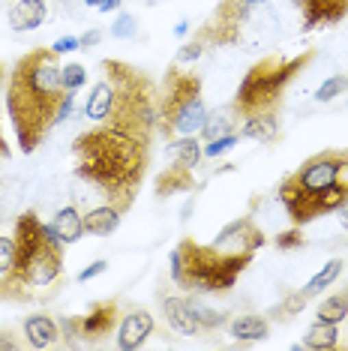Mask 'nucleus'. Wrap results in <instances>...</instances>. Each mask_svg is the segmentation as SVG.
Segmentation results:
<instances>
[{"label": "nucleus", "instance_id": "nucleus-1", "mask_svg": "<svg viewBox=\"0 0 348 351\" xmlns=\"http://www.w3.org/2000/svg\"><path fill=\"white\" fill-rule=\"evenodd\" d=\"M150 154H153V138H141L108 123H97L73 141L78 180L102 193V198L121 213L136 204L145 186Z\"/></svg>", "mask_w": 348, "mask_h": 351}, {"label": "nucleus", "instance_id": "nucleus-2", "mask_svg": "<svg viewBox=\"0 0 348 351\" xmlns=\"http://www.w3.org/2000/svg\"><path fill=\"white\" fill-rule=\"evenodd\" d=\"M66 90L60 84V54L49 45L30 49L15 60L6 78V114H10L15 141L25 156L45 141L58 126V108Z\"/></svg>", "mask_w": 348, "mask_h": 351}, {"label": "nucleus", "instance_id": "nucleus-3", "mask_svg": "<svg viewBox=\"0 0 348 351\" xmlns=\"http://www.w3.org/2000/svg\"><path fill=\"white\" fill-rule=\"evenodd\" d=\"M156 108H160V87L145 69L117 58L102 60L99 78L84 102V114L93 123H108L141 138H153Z\"/></svg>", "mask_w": 348, "mask_h": 351}, {"label": "nucleus", "instance_id": "nucleus-4", "mask_svg": "<svg viewBox=\"0 0 348 351\" xmlns=\"http://www.w3.org/2000/svg\"><path fill=\"white\" fill-rule=\"evenodd\" d=\"M12 241L15 261L6 282L0 285V300L27 303L34 300L39 289L58 285V279L63 276V250H66V243L34 210H25L15 219Z\"/></svg>", "mask_w": 348, "mask_h": 351}, {"label": "nucleus", "instance_id": "nucleus-5", "mask_svg": "<svg viewBox=\"0 0 348 351\" xmlns=\"http://www.w3.org/2000/svg\"><path fill=\"white\" fill-rule=\"evenodd\" d=\"M247 250H223L213 243H199L192 237H184L169 255L171 279L177 289L195 294H223L232 291L240 274L252 265Z\"/></svg>", "mask_w": 348, "mask_h": 351}, {"label": "nucleus", "instance_id": "nucleus-6", "mask_svg": "<svg viewBox=\"0 0 348 351\" xmlns=\"http://www.w3.org/2000/svg\"><path fill=\"white\" fill-rule=\"evenodd\" d=\"M315 60V49H306L295 54V58H261L249 73L240 78L237 93L232 99V114L234 117H249V114H279V106L286 99L291 82L303 73Z\"/></svg>", "mask_w": 348, "mask_h": 351}, {"label": "nucleus", "instance_id": "nucleus-7", "mask_svg": "<svg viewBox=\"0 0 348 351\" xmlns=\"http://www.w3.org/2000/svg\"><path fill=\"white\" fill-rule=\"evenodd\" d=\"M348 183V147L345 150H321V154L310 156L297 171L282 178L276 198L286 207L288 219L295 226H306V222L319 219L315 204L336 183Z\"/></svg>", "mask_w": 348, "mask_h": 351}, {"label": "nucleus", "instance_id": "nucleus-8", "mask_svg": "<svg viewBox=\"0 0 348 351\" xmlns=\"http://www.w3.org/2000/svg\"><path fill=\"white\" fill-rule=\"evenodd\" d=\"M208 106L201 97V78L184 69V63H171L162 75L160 108H156V132L162 138L192 135L201 130Z\"/></svg>", "mask_w": 348, "mask_h": 351}, {"label": "nucleus", "instance_id": "nucleus-9", "mask_svg": "<svg viewBox=\"0 0 348 351\" xmlns=\"http://www.w3.org/2000/svg\"><path fill=\"white\" fill-rule=\"evenodd\" d=\"M249 10L252 6L247 0H219V6L213 10V15L204 25L195 30V39L210 45H234L240 43V34H243V25L249 19Z\"/></svg>", "mask_w": 348, "mask_h": 351}, {"label": "nucleus", "instance_id": "nucleus-10", "mask_svg": "<svg viewBox=\"0 0 348 351\" xmlns=\"http://www.w3.org/2000/svg\"><path fill=\"white\" fill-rule=\"evenodd\" d=\"M117 322H121V306L117 300H99L93 303L90 309L82 318H63V327H66V346H75V342H87V346H97V342H105L108 333L117 330Z\"/></svg>", "mask_w": 348, "mask_h": 351}, {"label": "nucleus", "instance_id": "nucleus-11", "mask_svg": "<svg viewBox=\"0 0 348 351\" xmlns=\"http://www.w3.org/2000/svg\"><path fill=\"white\" fill-rule=\"evenodd\" d=\"M300 12V30L312 34V30L334 27L348 15V0H295Z\"/></svg>", "mask_w": 348, "mask_h": 351}, {"label": "nucleus", "instance_id": "nucleus-12", "mask_svg": "<svg viewBox=\"0 0 348 351\" xmlns=\"http://www.w3.org/2000/svg\"><path fill=\"white\" fill-rule=\"evenodd\" d=\"M267 243L264 231H261L252 217H237L228 226L219 228V234L213 237V246H223V250H247V252H258Z\"/></svg>", "mask_w": 348, "mask_h": 351}, {"label": "nucleus", "instance_id": "nucleus-13", "mask_svg": "<svg viewBox=\"0 0 348 351\" xmlns=\"http://www.w3.org/2000/svg\"><path fill=\"white\" fill-rule=\"evenodd\" d=\"M153 330H156L153 315H150L147 309H132V313L121 315V322H117V330H114L117 333V348L136 351L153 337Z\"/></svg>", "mask_w": 348, "mask_h": 351}, {"label": "nucleus", "instance_id": "nucleus-14", "mask_svg": "<svg viewBox=\"0 0 348 351\" xmlns=\"http://www.w3.org/2000/svg\"><path fill=\"white\" fill-rule=\"evenodd\" d=\"M160 306H162V315L174 333H180V337H199L201 333V324L192 309V298H184V294H162Z\"/></svg>", "mask_w": 348, "mask_h": 351}, {"label": "nucleus", "instance_id": "nucleus-15", "mask_svg": "<svg viewBox=\"0 0 348 351\" xmlns=\"http://www.w3.org/2000/svg\"><path fill=\"white\" fill-rule=\"evenodd\" d=\"M25 346L30 348H54L58 342L63 339V324L58 322V318L45 315V313H34L25 318Z\"/></svg>", "mask_w": 348, "mask_h": 351}, {"label": "nucleus", "instance_id": "nucleus-16", "mask_svg": "<svg viewBox=\"0 0 348 351\" xmlns=\"http://www.w3.org/2000/svg\"><path fill=\"white\" fill-rule=\"evenodd\" d=\"M156 195L160 198H169V195H177V193H189V189H195V169H189L184 162H174L169 169H162L156 174Z\"/></svg>", "mask_w": 348, "mask_h": 351}, {"label": "nucleus", "instance_id": "nucleus-17", "mask_svg": "<svg viewBox=\"0 0 348 351\" xmlns=\"http://www.w3.org/2000/svg\"><path fill=\"white\" fill-rule=\"evenodd\" d=\"M49 21V6L45 0H15L12 12H10V27L15 34H27L36 30Z\"/></svg>", "mask_w": 348, "mask_h": 351}, {"label": "nucleus", "instance_id": "nucleus-18", "mask_svg": "<svg viewBox=\"0 0 348 351\" xmlns=\"http://www.w3.org/2000/svg\"><path fill=\"white\" fill-rule=\"evenodd\" d=\"M228 337L237 342H261L271 337V322L258 313H247V315H237L228 322Z\"/></svg>", "mask_w": 348, "mask_h": 351}, {"label": "nucleus", "instance_id": "nucleus-19", "mask_svg": "<svg viewBox=\"0 0 348 351\" xmlns=\"http://www.w3.org/2000/svg\"><path fill=\"white\" fill-rule=\"evenodd\" d=\"M121 217L123 213L117 210V207L112 204H99V207H93V210H87L84 213V234H90V237H112L117 228H121Z\"/></svg>", "mask_w": 348, "mask_h": 351}, {"label": "nucleus", "instance_id": "nucleus-20", "mask_svg": "<svg viewBox=\"0 0 348 351\" xmlns=\"http://www.w3.org/2000/svg\"><path fill=\"white\" fill-rule=\"evenodd\" d=\"M237 132H240V138L273 141L279 135V114H249L240 121Z\"/></svg>", "mask_w": 348, "mask_h": 351}, {"label": "nucleus", "instance_id": "nucleus-21", "mask_svg": "<svg viewBox=\"0 0 348 351\" xmlns=\"http://www.w3.org/2000/svg\"><path fill=\"white\" fill-rule=\"evenodd\" d=\"M51 228H54V234H58L66 246H73V243H78L84 237V219H82V213H78L73 204L60 207V210L54 213Z\"/></svg>", "mask_w": 348, "mask_h": 351}, {"label": "nucleus", "instance_id": "nucleus-22", "mask_svg": "<svg viewBox=\"0 0 348 351\" xmlns=\"http://www.w3.org/2000/svg\"><path fill=\"white\" fill-rule=\"evenodd\" d=\"M336 346H339V324L315 322L310 330L303 333V348H312V351H334Z\"/></svg>", "mask_w": 348, "mask_h": 351}, {"label": "nucleus", "instance_id": "nucleus-23", "mask_svg": "<svg viewBox=\"0 0 348 351\" xmlns=\"http://www.w3.org/2000/svg\"><path fill=\"white\" fill-rule=\"evenodd\" d=\"M343 270H345V261H343V258H330L327 265H324V267L319 270V274H315V276L310 279V282H306L303 289H300V294H303L306 300H310V298H315V294H321L324 289H330V285L336 282Z\"/></svg>", "mask_w": 348, "mask_h": 351}, {"label": "nucleus", "instance_id": "nucleus-24", "mask_svg": "<svg viewBox=\"0 0 348 351\" xmlns=\"http://www.w3.org/2000/svg\"><path fill=\"white\" fill-rule=\"evenodd\" d=\"M345 318H348V289L330 294V298H324L319 306H315V322L343 324Z\"/></svg>", "mask_w": 348, "mask_h": 351}, {"label": "nucleus", "instance_id": "nucleus-25", "mask_svg": "<svg viewBox=\"0 0 348 351\" xmlns=\"http://www.w3.org/2000/svg\"><path fill=\"white\" fill-rule=\"evenodd\" d=\"M228 132H237L234 130V114L232 111H208V117H204L201 123V141H213V138H223Z\"/></svg>", "mask_w": 348, "mask_h": 351}, {"label": "nucleus", "instance_id": "nucleus-26", "mask_svg": "<svg viewBox=\"0 0 348 351\" xmlns=\"http://www.w3.org/2000/svg\"><path fill=\"white\" fill-rule=\"evenodd\" d=\"M171 156L177 159V162L189 165V169H199L201 159H204V147H201V138H177L169 145Z\"/></svg>", "mask_w": 348, "mask_h": 351}, {"label": "nucleus", "instance_id": "nucleus-27", "mask_svg": "<svg viewBox=\"0 0 348 351\" xmlns=\"http://www.w3.org/2000/svg\"><path fill=\"white\" fill-rule=\"evenodd\" d=\"M60 84L66 93H75L87 84V69L82 63H60Z\"/></svg>", "mask_w": 348, "mask_h": 351}, {"label": "nucleus", "instance_id": "nucleus-28", "mask_svg": "<svg viewBox=\"0 0 348 351\" xmlns=\"http://www.w3.org/2000/svg\"><path fill=\"white\" fill-rule=\"evenodd\" d=\"M348 90V75H330L324 78L321 87L315 90V102H334L336 97H343Z\"/></svg>", "mask_w": 348, "mask_h": 351}, {"label": "nucleus", "instance_id": "nucleus-29", "mask_svg": "<svg viewBox=\"0 0 348 351\" xmlns=\"http://www.w3.org/2000/svg\"><path fill=\"white\" fill-rule=\"evenodd\" d=\"M237 141H240V132H228V135H223V138H213V141H208V145H204V156H208V159L225 156L228 150L237 147Z\"/></svg>", "mask_w": 348, "mask_h": 351}, {"label": "nucleus", "instance_id": "nucleus-30", "mask_svg": "<svg viewBox=\"0 0 348 351\" xmlns=\"http://www.w3.org/2000/svg\"><path fill=\"white\" fill-rule=\"evenodd\" d=\"M192 309H195V318H199V324H201V333L204 330H216V327L225 324V315L216 313V309L201 306V303H195V300H192Z\"/></svg>", "mask_w": 348, "mask_h": 351}, {"label": "nucleus", "instance_id": "nucleus-31", "mask_svg": "<svg viewBox=\"0 0 348 351\" xmlns=\"http://www.w3.org/2000/svg\"><path fill=\"white\" fill-rule=\"evenodd\" d=\"M273 243H276V250L279 252H295V250H300V246L306 243V237H303V231H300V226H295L288 231H279Z\"/></svg>", "mask_w": 348, "mask_h": 351}, {"label": "nucleus", "instance_id": "nucleus-32", "mask_svg": "<svg viewBox=\"0 0 348 351\" xmlns=\"http://www.w3.org/2000/svg\"><path fill=\"white\" fill-rule=\"evenodd\" d=\"M138 34V21H136V15L132 12H121L114 19V25H112V36L117 39H132Z\"/></svg>", "mask_w": 348, "mask_h": 351}, {"label": "nucleus", "instance_id": "nucleus-33", "mask_svg": "<svg viewBox=\"0 0 348 351\" xmlns=\"http://www.w3.org/2000/svg\"><path fill=\"white\" fill-rule=\"evenodd\" d=\"M204 51H208V45L199 43V39L192 36V39H189V43H184V45H180V49H177V54H174V63H184V66H186V63H195V60H199Z\"/></svg>", "mask_w": 348, "mask_h": 351}, {"label": "nucleus", "instance_id": "nucleus-34", "mask_svg": "<svg viewBox=\"0 0 348 351\" xmlns=\"http://www.w3.org/2000/svg\"><path fill=\"white\" fill-rule=\"evenodd\" d=\"M279 315L282 318H291V315H300V313H303V306H306V298H303V294H291V298H286V300H282L279 303Z\"/></svg>", "mask_w": 348, "mask_h": 351}, {"label": "nucleus", "instance_id": "nucleus-35", "mask_svg": "<svg viewBox=\"0 0 348 351\" xmlns=\"http://www.w3.org/2000/svg\"><path fill=\"white\" fill-rule=\"evenodd\" d=\"M108 270V261H93V265H87L82 274H78V282H90V279H97V276H102Z\"/></svg>", "mask_w": 348, "mask_h": 351}, {"label": "nucleus", "instance_id": "nucleus-36", "mask_svg": "<svg viewBox=\"0 0 348 351\" xmlns=\"http://www.w3.org/2000/svg\"><path fill=\"white\" fill-rule=\"evenodd\" d=\"M97 43H102V30L99 27H90L87 34L78 36V51H90Z\"/></svg>", "mask_w": 348, "mask_h": 351}, {"label": "nucleus", "instance_id": "nucleus-37", "mask_svg": "<svg viewBox=\"0 0 348 351\" xmlns=\"http://www.w3.org/2000/svg\"><path fill=\"white\" fill-rule=\"evenodd\" d=\"M51 49H54V54H73V51H78V36H60L58 43H51Z\"/></svg>", "mask_w": 348, "mask_h": 351}, {"label": "nucleus", "instance_id": "nucleus-38", "mask_svg": "<svg viewBox=\"0 0 348 351\" xmlns=\"http://www.w3.org/2000/svg\"><path fill=\"white\" fill-rule=\"evenodd\" d=\"M73 97H75V93H66V97H63L60 108H58V126H60V123H66V121H69V114H73Z\"/></svg>", "mask_w": 348, "mask_h": 351}, {"label": "nucleus", "instance_id": "nucleus-39", "mask_svg": "<svg viewBox=\"0 0 348 351\" xmlns=\"http://www.w3.org/2000/svg\"><path fill=\"white\" fill-rule=\"evenodd\" d=\"M0 348H21V342L10 330H0Z\"/></svg>", "mask_w": 348, "mask_h": 351}, {"label": "nucleus", "instance_id": "nucleus-40", "mask_svg": "<svg viewBox=\"0 0 348 351\" xmlns=\"http://www.w3.org/2000/svg\"><path fill=\"white\" fill-rule=\"evenodd\" d=\"M121 3H123V0H102L97 10L99 12H117V10H121Z\"/></svg>", "mask_w": 348, "mask_h": 351}, {"label": "nucleus", "instance_id": "nucleus-41", "mask_svg": "<svg viewBox=\"0 0 348 351\" xmlns=\"http://www.w3.org/2000/svg\"><path fill=\"white\" fill-rule=\"evenodd\" d=\"M339 222H343V228H348V198H345V202L343 204H339Z\"/></svg>", "mask_w": 348, "mask_h": 351}, {"label": "nucleus", "instance_id": "nucleus-42", "mask_svg": "<svg viewBox=\"0 0 348 351\" xmlns=\"http://www.w3.org/2000/svg\"><path fill=\"white\" fill-rule=\"evenodd\" d=\"M3 159H10V145H6L3 132H0V162H3Z\"/></svg>", "mask_w": 348, "mask_h": 351}, {"label": "nucleus", "instance_id": "nucleus-43", "mask_svg": "<svg viewBox=\"0 0 348 351\" xmlns=\"http://www.w3.org/2000/svg\"><path fill=\"white\" fill-rule=\"evenodd\" d=\"M189 34V21H180L177 27H174V36H186Z\"/></svg>", "mask_w": 348, "mask_h": 351}, {"label": "nucleus", "instance_id": "nucleus-44", "mask_svg": "<svg viewBox=\"0 0 348 351\" xmlns=\"http://www.w3.org/2000/svg\"><path fill=\"white\" fill-rule=\"evenodd\" d=\"M3 82H6V66L0 63V87H3Z\"/></svg>", "mask_w": 348, "mask_h": 351}, {"label": "nucleus", "instance_id": "nucleus-45", "mask_svg": "<svg viewBox=\"0 0 348 351\" xmlns=\"http://www.w3.org/2000/svg\"><path fill=\"white\" fill-rule=\"evenodd\" d=\"M102 0H84V6H99Z\"/></svg>", "mask_w": 348, "mask_h": 351}, {"label": "nucleus", "instance_id": "nucleus-46", "mask_svg": "<svg viewBox=\"0 0 348 351\" xmlns=\"http://www.w3.org/2000/svg\"><path fill=\"white\" fill-rule=\"evenodd\" d=\"M247 3H249V6H258V3H264V0H247Z\"/></svg>", "mask_w": 348, "mask_h": 351}]
</instances>
